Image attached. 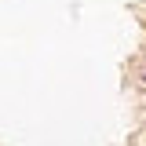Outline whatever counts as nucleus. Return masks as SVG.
I'll use <instances>...</instances> for the list:
<instances>
[{
	"label": "nucleus",
	"instance_id": "nucleus-1",
	"mask_svg": "<svg viewBox=\"0 0 146 146\" xmlns=\"http://www.w3.org/2000/svg\"><path fill=\"white\" fill-rule=\"evenodd\" d=\"M139 80H143V88H146V70H143V73H139Z\"/></svg>",
	"mask_w": 146,
	"mask_h": 146
}]
</instances>
